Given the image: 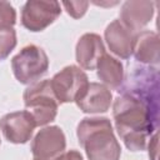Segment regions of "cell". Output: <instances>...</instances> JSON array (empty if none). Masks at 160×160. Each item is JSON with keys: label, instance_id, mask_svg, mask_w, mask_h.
Listing matches in <instances>:
<instances>
[{"label": "cell", "instance_id": "d6986e66", "mask_svg": "<svg viewBox=\"0 0 160 160\" xmlns=\"http://www.w3.org/2000/svg\"><path fill=\"white\" fill-rule=\"evenodd\" d=\"M54 160H84V159L78 150H69V151H64L61 155H59Z\"/></svg>", "mask_w": 160, "mask_h": 160}, {"label": "cell", "instance_id": "4fadbf2b", "mask_svg": "<svg viewBox=\"0 0 160 160\" xmlns=\"http://www.w3.org/2000/svg\"><path fill=\"white\" fill-rule=\"evenodd\" d=\"M132 55L136 61L156 66L159 64V36L151 30H142L135 35Z\"/></svg>", "mask_w": 160, "mask_h": 160}, {"label": "cell", "instance_id": "2e32d148", "mask_svg": "<svg viewBox=\"0 0 160 160\" xmlns=\"http://www.w3.org/2000/svg\"><path fill=\"white\" fill-rule=\"evenodd\" d=\"M16 22V11L8 1H0V30L5 28H14Z\"/></svg>", "mask_w": 160, "mask_h": 160}, {"label": "cell", "instance_id": "30bf717a", "mask_svg": "<svg viewBox=\"0 0 160 160\" xmlns=\"http://www.w3.org/2000/svg\"><path fill=\"white\" fill-rule=\"evenodd\" d=\"M112 102V94L101 82H89L86 89L75 101L76 106L85 114L106 112Z\"/></svg>", "mask_w": 160, "mask_h": 160}, {"label": "cell", "instance_id": "5bb4252c", "mask_svg": "<svg viewBox=\"0 0 160 160\" xmlns=\"http://www.w3.org/2000/svg\"><path fill=\"white\" fill-rule=\"evenodd\" d=\"M95 69L96 75L102 85L112 90H120L125 78L124 65L120 60L105 52L98 61Z\"/></svg>", "mask_w": 160, "mask_h": 160}, {"label": "cell", "instance_id": "7a4b0ae2", "mask_svg": "<svg viewBox=\"0 0 160 160\" xmlns=\"http://www.w3.org/2000/svg\"><path fill=\"white\" fill-rule=\"evenodd\" d=\"M80 146L89 160H119L121 148L108 118H84L76 128Z\"/></svg>", "mask_w": 160, "mask_h": 160}, {"label": "cell", "instance_id": "3957f363", "mask_svg": "<svg viewBox=\"0 0 160 160\" xmlns=\"http://www.w3.org/2000/svg\"><path fill=\"white\" fill-rule=\"evenodd\" d=\"M24 105L34 116L36 126H44L55 120L59 102L54 96L50 80L29 85L22 94Z\"/></svg>", "mask_w": 160, "mask_h": 160}, {"label": "cell", "instance_id": "5b68a950", "mask_svg": "<svg viewBox=\"0 0 160 160\" xmlns=\"http://www.w3.org/2000/svg\"><path fill=\"white\" fill-rule=\"evenodd\" d=\"M88 84V75L76 65L65 66L50 80L51 90L59 104L75 102Z\"/></svg>", "mask_w": 160, "mask_h": 160}, {"label": "cell", "instance_id": "ac0fdd59", "mask_svg": "<svg viewBox=\"0 0 160 160\" xmlns=\"http://www.w3.org/2000/svg\"><path fill=\"white\" fill-rule=\"evenodd\" d=\"M149 140H150L148 144L149 158H150V160H158V131L154 132Z\"/></svg>", "mask_w": 160, "mask_h": 160}, {"label": "cell", "instance_id": "ffe728a7", "mask_svg": "<svg viewBox=\"0 0 160 160\" xmlns=\"http://www.w3.org/2000/svg\"><path fill=\"white\" fill-rule=\"evenodd\" d=\"M34 160H40V159H35V158H34Z\"/></svg>", "mask_w": 160, "mask_h": 160}, {"label": "cell", "instance_id": "6da1fadb", "mask_svg": "<svg viewBox=\"0 0 160 160\" xmlns=\"http://www.w3.org/2000/svg\"><path fill=\"white\" fill-rule=\"evenodd\" d=\"M112 118L125 146L131 151H142L150 136L156 132L159 104L121 92L112 104Z\"/></svg>", "mask_w": 160, "mask_h": 160}, {"label": "cell", "instance_id": "7c38bea8", "mask_svg": "<svg viewBox=\"0 0 160 160\" xmlns=\"http://www.w3.org/2000/svg\"><path fill=\"white\" fill-rule=\"evenodd\" d=\"M105 54V46L100 35L86 32L80 36L75 48L76 61L85 70H94L98 61Z\"/></svg>", "mask_w": 160, "mask_h": 160}, {"label": "cell", "instance_id": "44dd1931", "mask_svg": "<svg viewBox=\"0 0 160 160\" xmlns=\"http://www.w3.org/2000/svg\"><path fill=\"white\" fill-rule=\"evenodd\" d=\"M0 141H1V140H0Z\"/></svg>", "mask_w": 160, "mask_h": 160}, {"label": "cell", "instance_id": "9c48e42d", "mask_svg": "<svg viewBox=\"0 0 160 160\" xmlns=\"http://www.w3.org/2000/svg\"><path fill=\"white\" fill-rule=\"evenodd\" d=\"M154 10L155 2L152 1L129 0L121 5L119 20L125 28L138 34L150 22L154 15Z\"/></svg>", "mask_w": 160, "mask_h": 160}, {"label": "cell", "instance_id": "277c9868", "mask_svg": "<svg viewBox=\"0 0 160 160\" xmlns=\"http://www.w3.org/2000/svg\"><path fill=\"white\" fill-rule=\"evenodd\" d=\"M11 69L20 84L31 85L48 72L49 58L42 48L34 44L26 45L11 59Z\"/></svg>", "mask_w": 160, "mask_h": 160}, {"label": "cell", "instance_id": "8fae6325", "mask_svg": "<svg viewBox=\"0 0 160 160\" xmlns=\"http://www.w3.org/2000/svg\"><path fill=\"white\" fill-rule=\"evenodd\" d=\"M135 32L125 28L119 19L112 20L105 29L104 38L112 54L120 59H129L132 55Z\"/></svg>", "mask_w": 160, "mask_h": 160}, {"label": "cell", "instance_id": "9a60e30c", "mask_svg": "<svg viewBox=\"0 0 160 160\" xmlns=\"http://www.w3.org/2000/svg\"><path fill=\"white\" fill-rule=\"evenodd\" d=\"M16 31L14 28H5L0 30V61L5 60L16 46Z\"/></svg>", "mask_w": 160, "mask_h": 160}, {"label": "cell", "instance_id": "e0dca14e", "mask_svg": "<svg viewBox=\"0 0 160 160\" xmlns=\"http://www.w3.org/2000/svg\"><path fill=\"white\" fill-rule=\"evenodd\" d=\"M61 4L65 8L66 12L74 19L82 18L89 6V1H62Z\"/></svg>", "mask_w": 160, "mask_h": 160}, {"label": "cell", "instance_id": "ba28073f", "mask_svg": "<svg viewBox=\"0 0 160 160\" xmlns=\"http://www.w3.org/2000/svg\"><path fill=\"white\" fill-rule=\"evenodd\" d=\"M36 128L34 116L28 110L12 111L0 118V130L4 138L11 144L28 142Z\"/></svg>", "mask_w": 160, "mask_h": 160}, {"label": "cell", "instance_id": "52a82bcc", "mask_svg": "<svg viewBox=\"0 0 160 160\" xmlns=\"http://www.w3.org/2000/svg\"><path fill=\"white\" fill-rule=\"evenodd\" d=\"M66 138L60 126H45L39 130L31 141V152L35 159L54 160L65 151Z\"/></svg>", "mask_w": 160, "mask_h": 160}, {"label": "cell", "instance_id": "8992f818", "mask_svg": "<svg viewBox=\"0 0 160 160\" xmlns=\"http://www.w3.org/2000/svg\"><path fill=\"white\" fill-rule=\"evenodd\" d=\"M61 14L60 2L49 0H29L21 8V24L32 32L45 30Z\"/></svg>", "mask_w": 160, "mask_h": 160}]
</instances>
